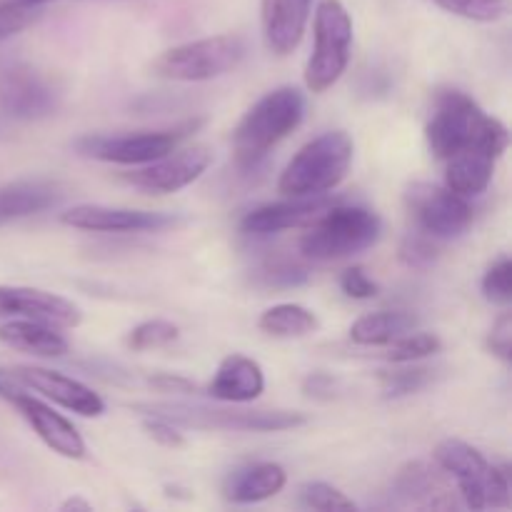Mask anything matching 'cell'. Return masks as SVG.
Listing matches in <instances>:
<instances>
[{
	"mask_svg": "<svg viewBox=\"0 0 512 512\" xmlns=\"http://www.w3.org/2000/svg\"><path fill=\"white\" fill-rule=\"evenodd\" d=\"M0 318L38 320L58 330H70L83 323V310L73 300L48 290L0 285Z\"/></svg>",
	"mask_w": 512,
	"mask_h": 512,
	"instance_id": "cell-15",
	"label": "cell"
},
{
	"mask_svg": "<svg viewBox=\"0 0 512 512\" xmlns=\"http://www.w3.org/2000/svg\"><path fill=\"white\" fill-rule=\"evenodd\" d=\"M248 55V43L235 33L210 35L175 45L155 58V75L178 83H205L233 73Z\"/></svg>",
	"mask_w": 512,
	"mask_h": 512,
	"instance_id": "cell-6",
	"label": "cell"
},
{
	"mask_svg": "<svg viewBox=\"0 0 512 512\" xmlns=\"http://www.w3.org/2000/svg\"><path fill=\"white\" fill-rule=\"evenodd\" d=\"M8 375L20 388L33 390L40 398L53 400L55 405L75 415L100 418L105 413V400L93 388L58 370L40 368V365H15V368H8Z\"/></svg>",
	"mask_w": 512,
	"mask_h": 512,
	"instance_id": "cell-13",
	"label": "cell"
},
{
	"mask_svg": "<svg viewBox=\"0 0 512 512\" xmlns=\"http://www.w3.org/2000/svg\"><path fill=\"white\" fill-rule=\"evenodd\" d=\"M65 198V188L55 180H15L0 185V228L55 208Z\"/></svg>",
	"mask_w": 512,
	"mask_h": 512,
	"instance_id": "cell-20",
	"label": "cell"
},
{
	"mask_svg": "<svg viewBox=\"0 0 512 512\" xmlns=\"http://www.w3.org/2000/svg\"><path fill=\"white\" fill-rule=\"evenodd\" d=\"M438 490V480L430 475V470L423 463H410L408 468L400 470V475L395 478V493L403 495V498L420 503L423 498H428L430 508H435L433 493Z\"/></svg>",
	"mask_w": 512,
	"mask_h": 512,
	"instance_id": "cell-31",
	"label": "cell"
},
{
	"mask_svg": "<svg viewBox=\"0 0 512 512\" xmlns=\"http://www.w3.org/2000/svg\"><path fill=\"white\" fill-rule=\"evenodd\" d=\"M135 410L145 415H160L183 428L228 430V433H285L308 423L303 413L293 410H233L195 403H145L135 405Z\"/></svg>",
	"mask_w": 512,
	"mask_h": 512,
	"instance_id": "cell-5",
	"label": "cell"
},
{
	"mask_svg": "<svg viewBox=\"0 0 512 512\" xmlns=\"http://www.w3.org/2000/svg\"><path fill=\"white\" fill-rule=\"evenodd\" d=\"M483 295L488 303L500 308H508L512 303V263L508 255H500L483 275Z\"/></svg>",
	"mask_w": 512,
	"mask_h": 512,
	"instance_id": "cell-34",
	"label": "cell"
},
{
	"mask_svg": "<svg viewBox=\"0 0 512 512\" xmlns=\"http://www.w3.org/2000/svg\"><path fill=\"white\" fill-rule=\"evenodd\" d=\"M335 200L330 195H313V198H288L283 203H268L253 208L240 220V230L245 235H273L293 228H308L318 220Z\"/></svg>",
	"mask_w": 512,
	"mask_h": 512,
	"instance_id": "cell-17",
	"label": "cell"
},
{
	"mask_svg": "<svg viewBox=\"0 0 512 512\" xmlns=\"http://www.w3.org/2000/svg\"><path fill=\"white\" fill-rule=\"evenodd\" d=\"M300 503L310 510L320 512H345L355 510V503L343 493V490L333 488L328 483H305L300 488Z\"/></svg>",
	"mask_w": 512,
	"mask_h": 512,
	"instance_id": "cell-32",
	"label": "cell"
},
{
	"mask_svg": "<svg viewBox=\"0 0 512 512\" xmlns=\"http://www.w3.org/2000/svg\"><path fill=\"white\" fill-rule=\"evenodd\" d=\"M288 473L278 463H250L235 468L223 483V498L235 505H253L283 493Z\"/></svg>",
	"mask_w": 512,
	"mask_h": 512,
	"instance_id": "cell-21",
	"label": "cell"
},
{
	"mask_svg": "<svg viewBox=\"0 0 512 512\" xmlns=\"http://www.w3.org/2000/svg\"><path fill=\"white\" fill-rule=\"evenodd\" d=\"M0 398L5 403L13 405L20 415H23L25 423L33 428V433L48 445L53 453H58L60 458L68 460H83L88 453V445H85L83 435L78 433L73 423L65 418L63 413H58L55 408H50L48 403H43L40 398L30 395V390L20 388L18 383L10 385L8 390L0 393Z\"/></svg>",
	"mask_w": 512,
	"mask_h": 512,
	"instance_id": "cell-11",
	"label": "cell"
},
{
	"mask_svg": "<svg viewBox=\"0 0 512 512\" xmlns=\"http://www.w3.org/2000/svg\"><path fill=\"white\" fill-rule=\"evenodd\" d=\"M430 3L473 23H498L510 13V0H430Z\"/></svg>",
	"mask_w": 512,
	"mask_h": 512,
	"instance_id": "cell-27",
	"label": "cell"
},
{
	"mask_svg": "<svg viewBox=\"0 0 512 512\" xmlns=\"http://www.w3.org/2000/svg\"><path fill=\"white\" fill-rule=\"evenodd\" d=\"M0 343L38 358H63L70 350L68 340L58 328L25 318H10L0 325Z\"/></svg>",
	"mask_w": 512,
	"mask_h": 512,
	"instance_id": "cell-22",
	"label": "cell"
},
{
	"mask_svg": "<svg viewBox=\"0 0 512 512\" xmlns=\"http://www.w3.org/2000/svg\"><path fill=\"white\" fill-rule=\"evenodd\" d=\"M318 315L298 303H280L265 310L258 320V328L273 338H305L318 330Z\"/></svg>",
	"mask_w": 512,
	"mask_h": 512,
	"instance_id": "cell-25",
	"label": "cell"
},
{
	"mask_svg": "<svg viewBox=\"0 0 512 512\" xmlns=\"http://www.w3.org/2000/svg\"><path fill=\"white\" fill-rule=\"evenodd\" d=\"M310 278V270L298 260L275 258L265 260L258 270H255V283L265 285V288H298Z\"/></svg>",
	"mask_w": 512,
	"mask_h": 512,
	"instance_id": "cell-29",
	"label": "cell"
},
{
	"mask_svg": "<svg viewBox=\"0 0 512 512\" xmlns=\"http://www.w3.org/2000/svg\"><path fill=\"white\" fill-rule=\"evenodd\" d=\"M488 348L495 358H500L503 363L512 360V315L503 313L495 320L493 330L488 335Z\"/></svg>",
	"mask_w": 512,
	"mask_h": 512,
	"instance_id": "cell-39",
	"label": "cell"
},
{
	"mask_svg": "<svg viewBox=\"0 0 512 512\" xmlns=\"http://www.w3.org/2000/svg\"><path fill=\"white\" fill-rule=\"evenodd\" d=\"M143 430L153 443L163 445V448L178 450L185 445V435L180 433V425H175L168 418H160V415H145Z\"/></svg>",
	"mask_w": 512,
	"mask_h": 512,
	"instance_id": "cell-36",
	"label": "cell"
},
{
	"mask_svg": "<svg viewBox=\"0 0 512 512\" xmlns=\"http://www.w3.org/2000/svg\"><path fill=\"white\" fill-rule=\"evenodd\" d=\"M150 388H155L158 393H175V395H193L195 383L193 380L183 378V375H173V373H158L148 380Z\"/></svg>",
	"mask_w": 512,
	"mask_h": 512,
	"instance_id": "cell-41",
	"label": "cell"
},
{
	"mask_svg": "<svg viewBox=\"0 0 512 512\" xmlns=\"http://www.w3.org/2000/svg\"><path fill=\"white\" fill-rule=\"evenodd\" d=\"M355 143L345 130H328L305 143L280 173L285 198H313L338 188L353 165Z\"/></svg>",
	"mask_w": 512,
	"mask_h": 512,
	"instance_id": "cell-3",
	"label": "cell"
},
{
	"mask_svg": "<svg viewBox=\"0 0 512 512\" xmlns=\"http://www.w3.org/2000/svg\"><path fill=\"white\" fill-rule=\"evenodd\" d=\"M405 205L415 225L438 240L458 238L473 225L475 218L470 200L450 190L448 185L413 183L405 193Z\"/></svg>",
	"mask_w": 512,
	"mask_h": 512,
	"instance_id": "cell-9",
	"label": "cell"
},
{
	"mask_svg": "<svg viewBox=\"0 0 512 512\" xmlns=\"http://www.w3.org/2000/svg\"><path fill=\"white\" fill-rule=\"evenodd\" d=\"M40 15H43V5H30L23 3V0H5V3H0V43L23 33Z\"/></svg>",
	"mask_w": 512,
	"mask_h": 512,
	"instance_id": "cell-33",
	"label": "cell"
},
{
	"mask_svg": "<svg viewBox=\"0 0 512 512\" xmlns=\"http://www.w3.org/2000/svg\"><path fill=\"white\" fill-rule=\"evenodd\" d=\"M443 348V340L435 333H415L410 330L408 335L390 343V353H385L388 363H420L425 358H433Z\"/></svg>",
	"mask_w": 512,
	"mask_h": 512,
	"instance_id": "cell-28",
	"label": "cell"
},
{
	"mask_svg": "<svg viewBox=\"0 0 512 512\" xmlns=\"http://www.w3.org/2000/svg\"><path fill=\"white\" fill-rule=\"evenodd\" d=\"M60 510H63V512H70V510H73V512H90V510H93V503H90V500H85V498H80V495H73V498H68V500H65V503L63 505H60Z\"/></svg>",
	"mask_w": 512,
	"mask_h": 512,
	"instance_id": "cell-42",
	"label": "cell"
},
{
	"mask_svg": "<svg viewBox=\"0 0 512 512\" xmlns=\"http://www.w3.org/2000/svg\"><path fill=\"white\" fill-rule=\"evenodd\" d=\"M210 163H213V150L208 145H190V148H175L173 153L153 163L135 165L130 173L123 175V180L143 193L170 195L203 178Z\"/></svg>",
	"mask_w": 512,
	"mask_h": 512,
	"instance_id": "cell-10",
	"label": "cell"
},
{
	"mask_svg": "<svg viewBox=\"0 0 512 512\" xmlns=\"http://www.w3.org/2000/svg\"><path fill=\"white\" fill-rule=\"evenodd\" d=\"M488 508H510V478L505 468L490 465L488 485H485V510Z\"/></svg>",
	"mask_w": 512,
	"mask_h": 512,
	"instance_id": "cell-38",
	"label": "cell"
},
{
	"mask_svg": "<svg viewBox=\"0 0 512 512\" xmlns=\"http://www.w3.org/2000/svg\"><path fill=\"white\" fill-rule=\"evenodd\" d=\"M498 158L480 150H465L445 160V185L463 198H475L488 190Z\"/></svg>",
	"mask_w": 512,
	"mask_h": 512,
	"instance_id": "cell-23",
	"label": "cell"
},
{
	"mask_svg": "<svg viewBox=\"0 0 512 512\" xmlns=\"http://www.w3.org/2000/svg\"><path fill=\"white\" fill-rule=\"evenodd\" d=\"M23 3H30V5H45V3H53V0H23Z\"/></svg>",
	"mask_w": 512,
	"mask_h": 512,
	"instance_id": "cell-43",
	"label": "cell"
},
{
	"mask_svg": "<svg viewBox=\"0 0 512 512\" xmlns=\"http://www.w3.org/2000/svg\"><path fill=\"white\" fill-rule=\"evenodd\" d=\"M200 125H203V118L185 120V123L165 130H140V133L125 135H85V138L75 140V153L83 155V158L100 160V163L135 168V165L153 163V160L173 153Z\"/></svg>",
	"mask_w": 512,
	"mask_h": 512,
	"instance_id": "cell-8",
	"label": "cell"
},
{
	"mask_svg": "<svg viewBox=\"0 0 512 512\" xmlns=\"http://www.w3.org/2000/svg\"><path fill=\"white\" fill-rule=\"evenodd\" d=\"M425 140L430 153L443 163L465 150H480L500 160L510 145V133L503 120L485 113L463 90H440L425 125Z\"/></svg>",
	"mask_w": 512,
	"mask_h": 512,
	"instance_id": "cell-1",
	"label": "cell"
},
{
	"mask_svg": "<svg viewBox=\"0 0 512 512\" xmlns=\"http://www.w3.org/2000/svg\"><path fill=\"white\" fill-rule=\"evenodd\" d=\"M180 335V328L170 320L155 318V320H145V323L135 325L133 330L128 333L125 343H128L130 350L135 353H143V350H155V348H165V345L175 343Z\"/></svg>",
	"mask_w": 512,
	"mask_h": 512,
	"instance_id": "cell-30",
	"label": "cell"
},
{
	"mask_svg": "<svg viewBox=\"0 0 512 512\" xmlns=\"http://www.w3.org/2000/svg\"><path fill=\"white\" fill-rule=\"evenodd\" d=\"M303 393L315 400H333L338 395V380L330 373H313L305 378Z\"/></svg>",
	"mask_w": 512,
	"mask_h": 512,
	"instance_id": "cell-40",
	"label": "cell"
},
{
	"mask_svg": "<svg viewBox=\"0 0 512 512\" xmlns=\"http://www.w3.org/2000/svg\"><path fill=\"white\" fill-rule=\"evenodd\" d=\"M340 290L353 300H373L380 293V285L363 268L353 265L340 275Z\"/></svg>",
	"mask_w": 512,
	"mask_h": 512,
	"instance_id": "cell-37",
	"label": "cell"
},
{
	"mask_svg": "<svg viewBox=\"0 0 512 512\" xmlns=\"http://www.w3.org/2000/svg\"><path fill=\"white\" fill-rule=\"evenodd\" d=\"M400 260L413 270H428L438 260V248H435L430 235H408L400 245Z\"/></svg>",
	"mask_w": 512,
	"mask_h": 512,
	"instance_id": "cell-35",
	"label": "cell"
},
{
	"mask_svg": "<svg viewBox=\"0 0 512 512\" xmlns=\"http://www.w3.org/2000/svg\"><path fill=\"white\" fill-rule=\"evenodd\" d=\"M398 368L383 370L380 375V388H383L385 398H408V395L420 393V390L428 388L435 380L433 368H423V365L415 363H395Z\"/></svg>",
	"mask_w": 512,
	"mask_h": 512,
	"instance_id": "cell-26",
	"label": "cell"
},
{
	"mask_svg": "<svg viewBox=\"0 0 512 512\" xmlns=\"http://www.w3.org/2000/svg\"><path fill=\"white\" fill-rule=\"evenodd\" d=\"M60 223L75 230H85V233H155V230L175 228L180 218L170 213H153V210L83 203L65 210L60 215Z\"/></svg>",
	"mask_w": 512,
	"mask_h": 512,
	"instance_id": "cell-14",
	"label": "cell"
},
{
	"mask_svg": "<svg viewBox=\"0 0 512 512\" xmlns=\"http://www.w3.org/2000/svg\"><path fill=\"white\" fill-rule=\"evenodd\" d=\"M305 118V95L293 85L265 93L233 130V155L238 168L250 170L268 158Z\"/></svg>",
	"mask_w": 512,
	"mask_h": 512,
	"instance_id": "cell-2",
	"label": "cell"
},
{
	"mask_svg": "<svg viewBox=\"0 0 512 512\" xmlns=\"http://www.w3.org/2000/svg\"><path fill=\"white\" fill-rule=\"evenodd\" d=\"M313 0H260L263 40L270 53L290 55L303 40Z\"/></svg>",
	"mask_w": 512,
	"mask_h": 512,
	"instance_id": "cell-18",
	"label": "cell"
},
{
	"mask_svg": "<svg viewBox=\"0 0 512 512\" xmlns=\"http://www.w3.org/2000/svg\"><path fill=\"white\" fill-rule=\"evenodd\" d=\"M265 390V373L258 360L248 355L233 353L220 360L215 378L210 380L208 395L218 403L245 405L253 403L263 395Z\"/></svg>",
	"mask_w": 512,
	"mask_h": 512,
	"instance_id": "cell-19",
	"label": "cell"
},
{
	"mask_svg": "<svg viewBox=\"0 0 512 512\" xmlns=\"http://www.w3.org/2000/svg\"><path fill=\"white\" fill-rule=\"evenodd\" d=\"M418 328V318L403 310H378L350 325V340L363 348H385L398 338Z\"/></svg>",
	"mask_w": 512,
	"mask_h": 512,
	"instance_id": "cell-24",
	"label": "cell"
},
{
	"mask_svg": "<svg viewBox=\"0 0 512 512\" xmlns=\"http://www.w3.org/2000/svg\"><path fill=\"white\" fill-rule=\"evenodd\" d=\"M60 93L53 80L30 65L0 70V108L15 120H40L55 113Z\"/></svg>",
	"mask_w": 512,
	"mask_h": 512,
	"instance_id": "cell-12",
	"label": "cell"
},
{
	"mask_svg": "<svg viewBox=\"0 0 512 512\" xmlns=\"http://www.w3.org/2000/svg\"><path fill=\"white\" fill-rule=\"evenodd\" d=\"M315 48L305 65V88L325 93L350 65L353 53V18L340 0H320L315 10Z\"/></svg>",
	"mask_w": 512,
	"mask_h": 512,
	"instance_id": "cell-7",
	"label": "cell"
},
{
	"mask_svg": "<svg viewBox=\"0 0 512 512\" xmlns=\"http://www.w3.org/2000/svg\"><path fill=\"white\" fill-rule=\"evenodd\" d=\"M383 233V223L375 210L363 205L333 203L318 220L305 228L300 253L310 260H343L373 248Z\"/></svg>",
	"mask_w": 512,
	"mask_h": 512,
	"instance_id": "cell-4",
	"label": "cell"
},
{
	"mask_svg": "<svg viewBox=\"0 0 512 512\" xmlns=\"http://www.w3.org/2000/svg\"><path fill=\"white\" fill-rule=\"evenodd\" d=\"M433 458L443 473L458 485V493L470 510H485V485H488L490 463L478 448L465 440L445 438L435 445Z\"/></svg>",
	"mask_w": 512,
	"mask_h": 512,
	"instance_id": "cell-16",
	"label": "cell"
}]
</instances>
